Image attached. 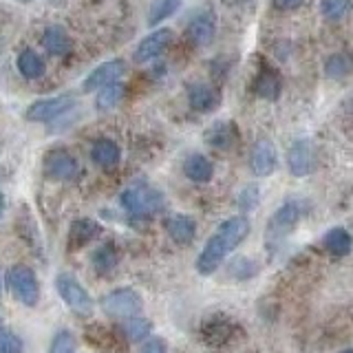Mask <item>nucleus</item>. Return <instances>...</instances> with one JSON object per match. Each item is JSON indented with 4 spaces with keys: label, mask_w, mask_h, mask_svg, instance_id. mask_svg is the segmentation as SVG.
Listing matches in <instances>:
<instances>
[{
    "label": "nucleus",
    "mask_w": 353,
    "mask_h": 353,
    "mask_svg": "<svg viewBox=\"0 0 353 353\" xmlns=\"http://www.w3.org/2000/svg\"><path fill=\"white\" fill-rule=\"evenodd\" d=\"M250 234V221L245 216H232L221 223V228L214 232L210 241L205 243L203 252L196 259V272L210 276L216 272V268L225 261L228 254L241 245L245 236Z\"/></svg>",
    "instance_id": "obj_1"
},
{
    "label": "nucleus",
    "mask_w": 353,
    "mask_h": 353,
    "mask_svg": "<svg viewBox=\"0 0 353 353\" xmlns=\"http://www.w3.org/2000/svg\"><path fill=\"white\" fill-rule=\"evenodd\" d=\"M119 201L124 205L126 212H130L132 216H150L163 208L165 199L159 190H154V188L135 185V188H128V190L121 192Z\"/></svg>",
    "instance_id": "obj_2"
},
{
    "label": "nucleus",
    "mask_w": 353,
    "mask_h": 353,
    "mask_svg": "<svg viewBox=\"0 0 353 353\" xmlns=\"http://www.w3.org/2000/svg\"><path fill=\"white\" fill-rule=\"evenodd\" d=\"M303 205L305 203L298 201V199H290V201H285L279 210H276L268 223V243H281L287 234H290L305 214Z\"/></svg>",
    "instance_id": "obj_3"
},
{
    "label": "nucleus",
    "mask_w": 353,
    "mask_h": 353,
    "mask_svg": "<svg viewBox=\"0 0 353 353\" xmlns=\"http://www.w3.org/2000/svg\"><path fill=\"white\" fill-rule=\"evenodd\" d=\"M141 307H143L141 296L135 290H115L102 298L104 314L117 320H128L139 316Z\"/></svg>",
    "instance_id": "obj_4"
},
{
    "label": "nucleus",
    "mask_w": 353,
    "mask_h": 353,
    "mask_svg": "<svg viewBox=\"0 0 353 353\" xmlns=\"http://www.w3.org/2000/svg\"><path fill=\"white\" fill-rule=\"evenodd\" d=\"M7 283L11 287V294H14L22 305L33 307L38 303V296H40L38 279L27 265H14L7 274Z\"/></svg>",
    "instance_id": "obj_5"
},
{
    "label": "nucleus",
    "mask_w": 353,
    "mask_h": 353,
    "mask_svg": "<svg viewBox=\"0 0 353 353\" xmlns=\"http://www.w3.org/2000/svg\"><path fill=\"white\" fill-rule=\"evenodd\" d=\"M55 287H58V292L62 296V301L69 305L73 312L82 314V316H88L93 312V301L88 292L84 287L77 283L75 276L71 274H60L58 279H55Z\"/></svg>",
    "instance_id": "obj_6"
},
{
    "label": "nucleus",
    "mask_w": 353,
    "mask_h": 353,
    "mask_svg": "<svg viewBox=\"0 0 353 353\" xmlns=\"http://www.w3.org/2000/svg\"><path fill=\"white\" fill-rule=\"evenodd\" d=\"M318 159H316V150L312 146V141L307 139H298L294 141L290 150H287V168L294 176H307L316 170Z\"/></svg>",
    "instance_id": "obj_7"
},
{
    "label": "nucleus",
    "mask_w": 353,
    "mask_h": 353,
    "mask_svg": "<svg viewBox=\"0 0 353 353\" xmlns=\"http://www.w3.org/2000/svg\"><path fill=\"white\" fill-rule=\"evenodd\" d=\"M174 38V33L172 29H157L154 33H150V36H146L141 42H139V47L135 49V62L143 64V62H150L154 58H159V55L170 47V42Z\"/></svg>",
    "instance_id": "obj_8"
},
{
    "label": "nucleus",
    "mask_w": 353,
    "mask_h": 353,
    "mask_svg": "<svg viewBox=\"0 0 353 353\" xmlns=\"http://www.w3.org/2000/svg\"><path fill=\"white\" fill-rule=\"evenodd\" d=\"M250 165L256 176H268L276 170V165H279V152H276V146L270 139H259L254 143Z\"/></svg>",
    "instance_id": "obj_9"
},
{
    "label": "nucleus",
    "mask_w": 353,
    "mask_h": 353,
    "mask_svg": "<svg viewBox=\"0 0 353 353\" xmlns=\"http://www.w3.org/2000/svg\"><path fill=\"white\" fill-rule=\"evenodd\" d=\"M73 106V97L69 95H60V97H51V99H42L27 108V119L29 121H51L55 117H60Z\"/></svg>",
    "instance_id": "obj_10"
},
{
    "label": "nucleus",
    "mask_w": 353,
    "mask_h": 353,
    "mask_svg": "<svg viewBox=\"0 0 353 353\" xmlns=\"http://www.w3.org/2000/svg\"><path fill=\"white\" fill-rule=\"evenodd\" d=\"M126 73V64L121 60H110L99 64L93 73H88V77L84 80V91H95V88H102L106 84H113L117 82L121 75Z\"/></svg>",
    "instance_id": "obj_11"
},
{
    "label": "nucleus",
    "mask_w": 353,
    "mask_h": 353,
    "mask_svg": "<svg viewBox=\"0 0 353 353\" xmlns=\"http://www.w3.org/2000/svg\"><path fill=\"white\" fill-rule=\"evenodd\" d=\"M47 172L49 176H53V179H60V181H71L77 176V161L71 157V154L66 152H51L47 157Z\"/></svg>",
    "instance_id": "obj_12"
},
{
    "label": "nucleus",
    "mask_w": 353,
    "mask_h": 353,
    "mask_svg": "<svg viewBox=\"0 0 353 353\" xmlns=\"http://www.w3.org/2000/svg\"><path fill=\"white\" fill-rule=\"evenodd\" d=\"M214 31H216V18L212 14H199L188 25V36H190V40L196 47H205V44L212 42Z\"/></svg>",
    "instance_id": "obj_13"
},
{
    "label": "nucleus",
    "mask_w": 353,
    "mask_h": 353,
    "mask_svg": "<svg viewBox=\"0 0 353 353\" xmlns=\"http://www.w3.org/2000/svg\"><path fill=\"white\" fill-rule=\"evenodd\" d=\"M188 99H190V106L199 110V113H210V110L219 106V95L214 93V88L203 82H194L188 86Z\"/></svg>",
    "instance_id": "obj_14"
},
{
    "label": "nucleus",
    "mask_w": 353,
    "mask_h": 353,
    "mask_svg": "<svg viewBox=\"0 0 353 353\" xmlns=\"http://www.w3.org/2000/svg\"><path fill=\"white\" fill-rule=\"evenodd\" d=\"M183 172H185L188 179L194 181V183H208L210 179H212V174H214V165L205 157V154L194 152V154H190V157L185 159Z\"/></svg>",
    "instance_id": "obj_15"
},
{
    "label": "nucleus",
    "mask_w": 353,
    "mask_h": 353,
    "mask_svg": "<svg viewBox=\"0 0 353 353\" xmlns=\"http://www.w3.org/2000/svg\"><path fill=\"white\" fill-rule=\"evenodd\" d=\"M165 230H168V234L174 243H179V245H185V243H190L196 234V223L192 216H185V214H176V216H170L165 221Z\"/></svg>",
    "instance_id": "obj_16"
},
{
    "label": "nucleus",
    "mask_w": 353,
    "mask_h": 353,
    "mask_svg": "<svg viewBox=\"0 0 353 353\" xmlns=\"http://www.w3.org/2000/svg\"><path fill=\"white\" fill-rule=\"evenodd\" d=\"M91 157L99 168H113L119 163V146L110 139H99L93 143Z\"/></svg>",
    "instance_id": "obj_17"
},
{
    "label": "nucleus",
    "mask_w": 353,
    "mask_h": 353,
    "mask_svg": "<svg viewBox=\"0 0 353 353\" xmlns=\"http://www.w3.org/2000/svg\"><path fill=\"white\" fill-rule=\"evenodd\" d=\"M281 77L276 71L272 69H265L259 77H256V84H254V91H256L259 97L263 99H270V102H274V99H279L281 95Z\"/></svg>",
    "instance_id": "obj_18"
},
{
    "label": "nucleus",
    "mask_w": 353,
    "mask_h": 353,
    "mask_svg": "<svg viewBox=\"0 0 353 353\" xmlns=\"http://www.w3.org/2000/svg\"><path fill=\"white\" fill-rule=\"evenodd\" d=\"M42 44H44V49H47L49 53L64 55L66 51L71 49V38H69V33H66V29L55 25V27H49L47 31H44Z\"/></svg>",
    "instance_id": "obj_19"
},
{
    "label": "nucleus",
    "mask_w": 353,
    "mask_h": 353,
    "mask_svg": "<svg viewBox=\"0 0 353 353\" xmlns=\"http://www.w3.org/2000/svg\"><path fill=\"white\" fill-rule=\"evenodd\" d=\"M325 248L334 256H347L353 248V239L345 228H334L325 234Z\"/></svg>",
    "instance_id": "obj_20"
},
{
    "label": "nucleus",
    "mask_w": 353,
    "mask_h": 353,
    "mask_svg": "<svg viewBox=\"0 0 353 353\" xmlns=\"http://www.w3.org/2000/svg\"><path fill=\"white\" fill-rule=\"evenodd\" d=\"M97 234H99V225L95 223V221H88V219L75 221V223L71 225V232H69L71 248H75V250L82 248L91 239H95Z\"/></svg>",
    "instance_id": "obj_21"
},
{
    "label": "nucleus",
    "mask_w": 353,
    "mask_h": 353,
    "mask_svg": "<svg viewBox=\"0 0 353 353\" xmlns=\"http://www.w3.org/2000/svg\"><path fill=\"white\" fill-rule=\"evenodd\" d=\"M353 71V58L347 53H334L325 62V75L329 80H342Z\"/></svg>",
    "instance_id": "obj_22"
},
{
    "label": "nucleus",
    "mask_w": 353,
    "mask_h": 353,
    "mask_svg": "<svg viewBox=\"0 0 353 353\" xmlns=\"http://www.w3.org/2000/svg\"><path fill=\"white\" fill-rule=\"evenodd\" d=\"M236 135H234V126L230 121H219V124L212 126V130H208V143L212 148L225 150L234 143Z\"/></svg>",
    "instance_id": "obj_23"
},
{
    "label": "nucleus",
    "mask_w": 353,
    "mask_h": 353,
    "mask_svg": "<svg viewBox=\"0 0 353 353\" xmlns=\"http://www.w3.org/2000/svg\"><path fill=\"white\" fill-rule=\"evenodd\" d=\"M18 69L20 73L27 77V80H38V77L44 75V62L36 51H22L18 58Z\"/></svg>",
    "instance_id": "obj_24"
},
{
    "label": "nucleus",
    "mask_w": 353,
    "mask_h": 353,
    "mask_svg": "<svg viewBox=\"0 0 353 353\" xmlns=\"http://www.w3.org/2000/svg\"><path fill=\"white\" fill-rule=\"evenodd\" d=\"M179 5H181V0H154L150 7V14H148V25L157 27L159 22L170 18L174 11L179 9Z\"/></svg>",
    "instance_id": "obj_25"
},
{
    "label": "nucleus",
    "mask_w": 353,
    "mask_h": 353,
    "mask_svg": "<svg viewBox=\"0 0 353 353\" xmlns=\"http://www.w3.org/2000/svg\"><path fill=\"white\" fill-rule=\"evenodd\" d=\"M121 95H124V86H121L119 82L106 84V86H102V91L97 93L95 104H97L99 110H110V108H115L119 104Z\"/></svg>",
    "instance_id": "obj_26"
},
{
    "label": "nucleus",
    "mask_w": 353,
    "mask_h": 353,
    "mask_svg": "<svg viewBox=\"0 0 353 353\" xmlns=\"http://www.w3.org/2000/svg\"><path fill=\"white\" fill-rule=\"evenodd\" d=\"M93 265H95V270H97L99 274H108V272L117 265V254H115V250L110 248V245L99 248V250L93 254Z\"/></svg>",
    "instance_id": "obj_27"
},
{
    "label": "nucleus",
    "mask_w": 353,
    "mask_h": 353,
    "mask_svg": "<svg viewBox=\"0 0 353 353\" xmlns=\"http://www.w3.org/2000/svg\"><path fill=\"white\" fill-rule=\"evenodd\" d=\"M349 5V0H320V14L327 20H340L347 16Z\"/></svg>",
    "instance_id": "obj_28"
},
{
    "label": "nucleus",
    "mask_w": 353,
    "mask_h": 353,
    "mask_svg": "<svg viewBox=\"0 0 353 353\" xmlns=\"http://www.w3.org/2000/svg\"><path fill=\"white\" fill-rule=\"evenodd\" d=\"M124 331L130 340L137 342V340H143L150 334V323L146 318H139V316L128 318V320H124Z\"/></svg>",
    "instance_id": "obj_29"
},
{
    "label": "nucleus",
    "mask_w": 353,
    "mask_h": 353,
    "mask_svg": "<svg viewBox=\"0 0 353 353\" xmlns=\"http://www.w3.org/2000/svg\"><path fill=\"white\" fill-rule=\"evenodd\" d=\"M49 353H75V338L71 331H66V329L58 331L51 340Z\"/></svg>",
    "instance_id": "obj_30"
},
{
    "label": "nucleus",
    "mask_w": 353,
    "mask_h": 353,
    "mask_svg": "<svg viewBox=\"0 0 353 353\" xmlns=\"http://www.w3.org/2000/svg\"><path fill=\"white\" fill-rule=\"evenodd\" d=\"M0 353H22V340L7 327H0Z\"/></svg>",
    "instance_id": "obj_31"
},
{
    "label": "nucleus",
    "mask_w": 353,
    "mask_h": 353,
    "mask_svg": "<svg viewBox=\"0 0 353 353\" xmlns=\"http://www.w3.org/2000/svg\"><path fill=\"white\" fill-rule=\"evenodd\" d=\"M239 203L243 210H250V208H256L259 203V188L256 185H250L243 190V194L239 196Z\"/></svg>",
    "instance_id": "obj_32"
},
{
    "label": "nucleus",
    "mask_w": 353,
    "mask_h": 353,
    "mask_svg": "<svg viewBox=\"0 0 353 353\" xmlns=\"http://www.w3.org/2000/svg\"><path fill=\"white\" fill-rule=\"evenodd\" d=\"M141 353H165V345H163V340L159 338H150L146 345H143Z\"/></svg>",
    "instance_id": "obj_33"
},
{
    "label": "nucleus",
    "mask_w": 353,
    "mask_h": 353,
    "mask_svg": "<svg viewBox=\"0 0 353 353\" xmlns=\"http://www.w3.org/2000/svg\"><path fill=\"white\" fill-rule=\"evenodd\" d=\"M272 3H274V7H279L283 11H290V9H298L305 0H272Z\"/></svg>",
    "instance_id": "obj_34"
},
{
    "label": "nucleus",
    "mask_w": 353,
    "mask_h": 353,
    "mask_svg": "<svg viewBox=\"0 0 353 353\" xmlns=\"http://www.w3.org/2000/svg\"><path fill=\"white\" fill-rule=\"evenodd\" d=\"M3 208H5V196L0 194V214H3Z\"/></svg>",
    "instance_id": "obj_35"
},
{
    "label": "nucleus",
    "mask_w": 353,
    "mask_h": 353,
    "mask_svg": "<svg viewBox=\"0 0 353 353\" xmlns=\"http://www.w3.org/2000/svg\"><path fill=\"white\" fill-rule=\"evenodd\" d=\"M0 292H3V272H0Z\"/></svg>",
    "instance_id": "obj_36"
},
{
    "label": "nucleus",
    "mask_w": 353,
    "mask_h": 353,
    "mask_svg": "<svg viewBox=\"0 0 353 353\" xmlns=\"http://www.w3.org/2000/svg\"><path fill=\"white\" fill-rule=\"evenodd\" d=\"M345 353H353V349H351V351H345Z\"/></svg>",
    "instance_id": "obj_37"
}]
</instances>
